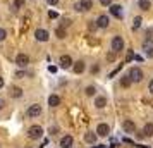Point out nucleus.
Masks as SVG:
<instances>
[{
  "label": "nucleus",
  "instance_id": "c9c22d12",
  "mask_svg": "<svg viewBox=\"0 0 153 148\" xmlns=\"http://www.w3.org/2000/svg\"><path fill=\"white\" fill-rule=\"evenodd\" d=\"M134 60H136V62H143V57L141 55H134Z\"/></svg>",
  "mask_w": 153,
  "mask_h": 148
},
{
  "label": "nucleus",
  "instance_id": "393cba45",
  "mask_svg": "<svg viewBox=\"0 0 153 148\" xmlns=\"http://www.w3.org/2000/svg\"><path fill=\"white\" fill-rule=\"evenodd\" d=\"M24 5V0H14V5H12V9L14 10H17L19 7H22Z\"/></svg>",
  "mask_w": 153,
  "mask_h": 148
},
{
  "label": "nucleus",
  "instance_id": "412c9836",
  "mask_svg": "<svg viewBox=\"0 0 153 148\" xmlns=\"http://www.w3.org/2000/svg\"><path fill=\"white\" fill-rule=\"evenodd\" d=\"M139 9L150 10V9H152V2H150V0H139Z\"/></svg>",
  "mask_w": 153,
  "mask_h": 148
},
{
  "label": "nucleus",
  "instance_id": "473e14b6",
  "mask_svg": "<svg viewBox=\"0 0 153 148\" xmlns=\"http://www.w3.org/2000/svg\"><path fill=\"white\" fill-rule=\"evenodd\" d=\"M48 2V5H57L59 4V0H47Z\"/></svg>",
  "mask_w": 153,
  "mask_h": 148
},
{
  "label": "nucleus",
  "instance_id": "ddd939ff",
  "mask_svg": "<svg viewBox=\"0 0 153 148\" xmlns=\"http://www.w3.org/2000/svg\"><path fill=\"white\" fill-rule=\"evenodd\" d=\"M84 67H86V65H84V62H83V60H77V62H74V64H72V71H74L76 74H81V72L84 71Z\"/></svg>",
  "mask_w": 153,
  "mask_h": 148
},
{
  "label": "nucleus",
  "instance_id": "0eeeda50",
  "mask_svg": "<svg viewBox=\"0 0 153 148\" xmlns=\"http://www.w3.org/2000/svg\"><path fill=\"white\" fill-rule=\"evenodd\" d=\"M110 14L114 17H117V19H122V7L119 5V4H112L110 5Z\"/></svg>",
  "mask_w": 153,
  "mask_h": 148
},
{
  "label": "nucleus",
  "instance_id": "2eb2a0df",
  "mask_svg": "<svg viewBox=\"0 0 153 148\" xmlns=\"http://www.w3.org/2000/svg\"><path fill=\"white\" fill-rule=\"evenodd\" d=\"M71 145H72V136H64L60 140V147L62 148H71Z\"/></svg>",
  "mask_w": 153,
  "mask_h": 148
},
{
  "label": "nucleus",
  "instance_id": "4468645a",
  "mask_svg": "<svg viewBox=\"0 0 153 148\" xmlns=\"http://www.w3.org/2000/svg\"><path fill=\"white\" fill-rule=\"evenodd\" d=\"M143 134H145V138H152L153 136V124L152 122L145 124V127H143Z\"/></svg>",
  "mask_w": 153,
  "mask_h": 148
},
{
  "label": "nucleus",
  "instance_id": "4be33fe9",
  "mask_svg": "<svg viewBox=\"0 0 153 148\" xmlns=\"http://www.w3.org/2000/svg\"><path fill=\"white\" fill-rule=\"evenodd\" d=\"M141 22H143V19H141L139 16H136V17L132 19V29H138V28H141Z\"/></svg>",
  "mask_w": 153,
  "mask_h": 148
},
{
  "label": "nucleus",
  "instance_id": "20e7f679",
  "mask_svg": "<svg viewBox=\"0 0 153 148\" xmlns=\"http://www.w3.org/2000/svg\"><path fill=\"white\" fill-rule=\"evenodd\" d=\"M143 50H145L146 57H153V40L152 38L145 40V43H143Z\"/></svg>",
  "mask_w": 153,
  "mask_h": 148
},
{
  "label": "nucleus",
  "instance_id": "a211bd4d",
  "mask_svg": "<svg viewBox=\"0 0 153 148\" xmlns=\"http://www.w3.org/2000/svg\"><path fill=\"white\" fill-rule=\"evenodd\" d=\"M59 103H60V98H59L57 95H50L48 97V105L50 107H57Z\"/></svg>",
  "mask_w": 153,
  "mask_h": 148
},
{
  "label": "nucleus",
  "instance_id": "39448f33",
  "mask_svg": "<svg viewBox=\"0 0 153 148\" xmlns=\"http://www.w3.org/2000/svg\"><path fill=\"white\" fill-rule=\"evenodd\" d=\"M122 129H124V133H136V124L132 122V120L126 119L122 122Z\"/></svg>",
  "mask_w": 153,
  "mask_h": 148
},
{
  "label": "nucleus",
  "instance_id": "f257e3e1",
  "mask_svg": "<svg viewBox=\"0 0 153 148\" xmlns=\"http://www.w3.org/2000/svg\"><path fill=\"white\" fill-rule=\"evenodd\" d=\"M129 78H131L132 83H139L141 79H143V71L139 69V67H131L129 69V74H127Z\"/></svg>",
  "mask_w": 153,
  "mask_h": 148
},
{
  "label": "nucleus",
  "instance_id": "c85d7f7f",
  "mask_svg": "<svg viewBox=\"0 0 153 148\" xmlns=\"http://www.w3.org/2000/svg\"><path fill=\"white\" fill-rule=\"evenodd\" d=\"M120 67H122V65H119V67H115V69H114V71L110 72V74H108V78H114V76H115V74L119 72V71H120Z\"/></svg>",
  "mask_w": 153,
  "mask_h": 148
},
{
  "label": "nucleus",
  "instance_id": "bb28decb",
  "mask_svg": "<svg viewBox=\"0 0 153 148\" xmlns=\"http://www.w3.org/2000/svg\"><path fill=\"white\" fill-rule=\"evenodd\" d=\"M5 36H7V31L0 28V42H4V40H5Z\"/></svg>",
  "mask_w": 153,
  "mask_h": 148
},
{
  "label": "nucleus",
  "instance_id": "423d86ee",
  "mask_svg": "<svg viewBox=\"0 0 153 148\" xmlns=\"http://www.w3.org/2000/svg\"><path fill=\"white\" fill-rule=\"evenodd\" d=\"M16 64L19 65V67H26L29 64V57L26 54H19V55L16 57Z\"/></svg>",
  "mask_w": 153,
  "mask_h": 148
},
{
  "label": "nucleus",
  "instance_id": "1a4fd4ad",
  "mask_svg": "<svg viewBox=\"0 0 153 148\" xmlns=\"http://www.w3.org/2000/svg\"><path fill=\"white\" fill-rule=\"evenodd\" d=\"M108 133H110L108 124H105V122L98 124V127H97V134H98V136H108Z\"/></svg>",
  "mask_w": 153,
  "mask_h": 148
},
{
  "label": "nucleus",
  "instance_id": "6e6552de",
  "mask_svg": "<svg viewBox=\"0 0 153 148\" xmlns=\"http://www.w3.org/2000/svg\"><path fill=\"white\" fill-rule=\"evenodd\" d=\"M35 36L38 42H48V31L47 29H36Z\"/></svg>",
  "mask_w": 153,
  "mask_h": 148
},
{
  "label": "nucleus",
  "instance_id": "4c0bfd02",
  "mask_svg": "<svg viewBox=\"0 0 153 148\" xmlns=\"http://www.w3.org/2000/svg\"><path fill=\"white\" fill-rule=\"evenodd\" d=\"M91 148H105V145H102V143H98L97 145V143H95V147H91Z\"/></svg>",
  "mask_w": 153,
  "mask_h": 148
},
{
  "label": "nucleus",
  "instance_id": "ea45409f",
  "mask_svg": "<svg viewBox=\"0 0 153 148\" xmlns=\"http://www.w3.org/2000/svg\"><path fill=\"white\" fill-rule=\"evenodd\" d=\"M2 105H4V102H2V100H0V110H2Z\"/></svg>",
  "mask_w": 153,
  "mask_h": 148
},
{
  "label": "nucleus",
  "instance_id": "dca6fc26",
  "mask_svg": "<svg viewBox=\"0 0 153 148\" xmlns=\"http://www.w3.org/2000/svg\"><path fill=\"white\" fill-rule=\"evenodd\" d=\"M97 133H93V131H88V133L84 134V140L88 141V143H97Z\"/></svg>",
  "mask_w": 153,
  "mask_h": 148
},
{
  "label": "nucleus",
  "instance_id": "f3484780",
  "mask_svg": "<svg viewBox=\"0 0 153 148\" xmlns=\"http://www.w3.org/2000/svg\"><path fill=\"white\" fill-rule=\"evenodd\" d=\"M10 97H14V98L22 97V90L19 88V86H12V88H10Z\"/></svg>",
  "mask_w": 153,
  "mask_h": 148
},
{
  "label": "nucleus",
  "instance_id": "f704fd0d",
  "mask_svg": "<svg viewBox=\"0 0 153 148\" xmlns=\"http://www.w3.org/2000/svg\"><path fill=\"white\" fill-rule=\"evenodd\" d=\"M74 9H76L77 12H81V10H83V9H81V4H79V2H77L76 5H74Z\"/></svg>",
  "mask_w": 153,
  "mask_h": 148
},
{
  "label": "nucleus",
  "instance_id": "c756f323",
  "mask_svg": "<svg viewBox=\"0 0 153 148\" xmlns=\"http://www.w3.org/2000/svg\"><path fill=\"white\" fill-rule=\"evenodd\" d=\"M48 17H50V19H57V17H59V14H57L55 10H50V12H48Z\"/></svg>",
  "mask_w": 153,
  "mask_h": 148
},
{
  "label": "nucleus",
  "instance_id": "6ab92c4d",
  "mask_svg": "<svg viewBox=\"0 0 153 148\" xmlns=\"http://www.w3.org/2000/svg\"><path fill=\"white\" fill-rule=\"evenodd\" d=\"M79 4H81V9L83 10H90L93 7V0H79Z\"/></svg>",
  "mask_w": 153,
  "mask_h": 148
},
{
  "label": "nucleus",
  "instance_id": "f8f14e48",
  "mask_svg": "<svg viewBox=\"0 0 153 148\" xmlns=\"http://www.w3.org/2000/svg\"><path fill=\"white\" fill-rule=\"evenodd\" d=\"M108 22H110V19H108V16H100L97 19V24H98V28H108Z\"/></svg>",
  "mask_w": 153,
  "mask_h": 148
},
{
  "label": "nucleus",
  "instance_id": "2f4dec72",
  "mask_svg": "<svg viewBox=\"0 0 153 148\" xmlns=\"http://www.w3.org/2000/svg\"><path fill=\"white\" fill-rule=\"evenodd\" d=\"M24 76H26V74H24L22 71H17V72H16V78H19V79H22Z\"/></svg>",
  "mask_w": 153,
  "mask_h": 148
},
{
  "label": "nucleus",
  "instance_id": "cd10ccee",
  "mask_svg": "<svg viewBox=\"0 0 153 148\" xmlns=\"http://www.w3.org/2000/svg\"><path fill=\"white\" fill-rule=\"evenodd\" d=\"M100 4H102L103 7H110V5H112V0H100Z\"/></svg>",
  "mask_w": 153,
  "mask_h": 148
},
{
  "label": "nucleus",
  "instance_id": "e433bc0d",
  "mask_svg": "<svg viewBox=\"0 0 153 148\" xmlns=\"http://www.w3.org/2000/svg\"><path fill=\"white\" fill-rule=\"evenodd\" d=\"M48 71L52 72V74H53V72H57V67H55V65H50V67H48Z\"/></svg>",
  "mask_w": 153,
  "mask_h": 148
},
{
  "label": "nucleus",
  "instance_id": "9d476101",
  "mask_svg": "<svg viewBox=\"0 0 153 148\" xmlns=\"http://www.w3.org/2000/svg\"><path fill=\"white\" fill-rule=\"evenodd\" d=\"M59 62H60V67H62V69H69V67H72V64H74L69 55H62Z\"/></svg>",
  "mask_w": 153,
  "mask_h": 148
},
{
  "label": "nucleus",
  "instance_id": "7c9ffc66",
  "mask_svg": "<svg viewBox=\"0 0 153 148\" xmlns=\"http://www.w3.org/2000/svg\"><path fill=\"white\" fill-rule=\"evenodd\" d=\"M115 54H117V52H114V54H108V55H107V59H108L110 62H114V60H115Z\"/></svg>",
  "mask_w": 153,
  "mask_h": 148
},
{
  "label": "nucleus",
  "instance_id": "58836bf2",
  "mask_svg": "<svg viewBox=\"0 0 153 148\" xmlns=\"http://www.w3.org/2000/svg\"><path fill=\"white\" fill-rule=\"evenodd\" d=\"M2 86H4V79L0 78V88H2Z\"/></svg>",
  "mask_w": 153,
  "mask_h": 148
},
{
  "label": "nucleus",
  "instance_id": "5701e85b",
  "mask_svg": "<svg viewBox=\"0 0 153 148\" xmlns=\"http://www.w3.org/2000/svg\"><path fill=\"white\" fill-rule=\"evenodd\" d=\"M131 78H129V76H122V79H120V85L124 86V88H129V86H131Z\"/></svg>",
  "mask_w": 153,
  "mask_h": 148
},
{
  "label": "nucleus",
  "instance_id": "b1692460",
  "mask_svg": "<svg viewBox=\"0 0 153 148\" xmlns=\"http://www.w3.org/2000/svg\"><path fill=\"white\" fill-rule=\"evenodd\" d=\"M55 35H57V38H60V40H62V38H65V29H64V28H57L55 29Z\"/></svg>",
  "mask_w": 153,
  "mask_h": 148
},
{
  "label": "nucleus",
  "instance_id": "aec40b11",
  "mask_svg": "<svg viewBox=\"0 0 153 148\" xmlns=\"http://www.w3.org/2000/svg\"><path fill=\"white\" fill-rule=\"evenodd\" d=\"M95 105H97V109H103V107L107 105V98H105V97H97Z\"/></svg>",
  "mask_w": 153,
  "mask_h": 148
},
{
  "label": "nucleus",
  "instance_id": "9b49d317",
  "mask_svg": "<svg viewBox=\"0 0 153 148\" xmlns=\"http://www.w3.org/2000/svg\"><path fill=\"white\" fill-rule=\"evenodd\" d=\"M40 114H42V107L38 105V103H35V105H31L28 109V115L29 117H38Z\"/></svg>",
  "mask_w": 153,
  "mask_h": 148
},
{
  "label": "nucleus",
  "instance_id": "72a5a7b5",
  "mask_svg": "<svg viewBox=\"0 0 153 148\" xmlns=\"http://www.w3.org/2000/svg\"><path fill=\"white\" fill-rule=\"evenodd\" d=\"M148 90H150V93L153 95V79L150 81V85H148Z\"/></svg>",
  "mask_w": 153,
  "mask_h": 148
},
{
  "label": "nucleus",
  "instance_id": "7ed1b4c3",
  "mask_svg": "<svg viewBox=\"0 0 153 148\" xmlns=\"http://www.w3.org/2000/svg\"><path fill=\"white\" fill-rule=\"evenodd\" d=\"M110 47L114 52H120V50H124V38L122 36H114L110 42Z\"/></svg>",
  "mask_w": 153,
  "mask_h": 148
},
{
  "label": "nucleus",
  "instance_id": "f03ea898",
  "mask_svg": "<svg viewBox=\"0 0 153 148\" xmlns=\"http://www.w3.org/2000/svg\"><path fill=\"white\" fill-rule=\"evenodd\" d=\"M28 136L31 140H40L43 136V127L42 126H31L28 129Z\"/></svg>",
  "mask_w": 153,
  "mask_h": 148
},
{
  "label": "nucleus",
  "instance_id": "a878e982",
  "mask_svg": "<svg viewBox=\"0 0 153 148\" xmlns=\"http://www.w3.org/2000/svg\"><path fill=\"white\" fill-rule=\"evenodd\" d=\"M95 93H97V90H95V86H88V88H86V95H88V97H93Z\"/></svg>",
  "mask_w": 153,
  "mask_h": 148
}]
</instances>
